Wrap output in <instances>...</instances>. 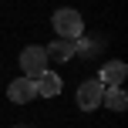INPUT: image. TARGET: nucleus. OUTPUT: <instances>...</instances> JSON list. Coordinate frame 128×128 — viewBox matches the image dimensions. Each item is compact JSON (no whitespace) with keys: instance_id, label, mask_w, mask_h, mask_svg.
<instances>
[{"instance_id":"1","label":"nucleus","mask_w":128,"mask_h":128,"mask_svg":"<svg viewBox=\"0 0 128 128\" xmlns=\"http://www.w3.org/2000/svg\"><path fill=\"white\" fill-rule=\"evenodd\" d=\"M51 24H54V34H58V37H64V40H78V37L84 34V20H81V14L71 10V7L54 10Z\"/></svg>"},{"instance_id":"2","label":"nucleus","mask_w":128,"mask_h":128,"mask_svg":"<svg viewBox=\"0 0 128 128\" xmlns=\"http://www.w3.org/2000/svg\"><path fill=\"white\" fill-rule=\"evenodd\" d=\"M20 71H24V78L37 81V78L47 71V51L40 44H27L24 51H20Z\"/></svg>"},{"instance_id":"3","label":"nucleus","mask_w":128,"mask_h":128,"mask_svg":"<svg viewBox=\"0 0 128 128\" xmlns=\"http://www.w3.org/2000/svg\"><path fill=\"white\" fill-rule=\"evenodd\" d=\"M101 94H104V84L98 81V78L81 81V88H78V108L81 111H94L98 104H101Z\"/></svg>"},{"instance_id":"4","label":"nucleus","mask_w":128,"mask_h":128,"mask_svg":"<svg viewBox=\"0 0 128 128\" xmlns=\"http://www.w3.org/2000/svg\"><path fill=\"white\" fill-rule=\"evenodd\" d=\"M7 98H10L14 104H27L37 98V84L30 81V78H17V81L7 84Z\"/></svg>"},{"instance_id":"5","label":"nucleus","mask_w":128,"mask_h":128,"mask_svg":"<svg viewBox=\"0 0 128 128\" xmlns=\"http://www.w3.org/2000/svg\"><path fill=\"white\" fill-rule=\"evenodd\" d=\"M125 78H128V64L125 61H108L101 68V74H98V81H101L104 88H122Z\"/></svg>"},{"instance_id":"6","label":"nucleus","mask_w":128,"mask_h":128,"mask_svg":"<svg viewBox=\"0 0 128 128\" xmlns=\"http://www.w3.org/2000/svg\"><path fill=\"white\" fill-rule=\"evenodd\" d=\"M34 84H37V98H58L61 94V78L51 74V71H44Z\"/></svg>"},{"instance_id":"7","label":"nucleus","mask_w":128,"mask_h":128,"mask_svg":"<svg viewBox=\"0 0 128 128\" xmlns=\"http://www.w3.org/2000/svg\"><path fill=\"white\" fill-rule=\"evenodd\" d=\"M44 51H47V58H54V61H71V58L78 54V47H74V40H64V37H58L54 44H47Z\"/></svg>"},{"instance_id":"8","label":"nucleus","mask_w":128,"mask_h":128,"mask_svg":"<svg viewBox=\"0 0 128 128\" xmlns=\"http://www.w3.org/2000/svg\"><path fill=\"white\" fill-rule=\"evenodd\" d=\"M101 104H108L111 111H125V108H128V94H125L122 88H104Z\"/></svg>"},{"instance_id":"9","label":"nucleus","mask_w":128,"mask_h":128,"mask_svg":"<svg viewBox=\"0 0 128 128\" xmlns=\"http://www.w3.org/2000/svg\"><path fill=\"white\" fill-rule=\"evenodd\" d=\"M17 128H27V125H17Z\"/></svg>"}]
</instances>
